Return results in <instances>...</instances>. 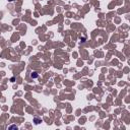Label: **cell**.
Returning a JSON list of instances; mask_svg holds the SVG:
<instances>
[{"instance_id": "obj_1", "label": "cell", "mask_w": 130, "mask_h": 130, "mask_svg": "<svg viewBox=\"0 0 130 130\" xmlns=\"http://www.w3.org/2000/svg\"><path fill=\"white\" fill-rule=\"evenodd\" d=\"M31 76H32V78H37L38 77V73L37 72H32L31 74Z\"/></svg>"}, {"instance_id": "obj_2", "label": "cell", "mask_w": 130, "mask_h": 130, "mask_svg": "<svg viewBox=\"0 0 130 130\" xmlns=\"http://www.w3.org/2000/svg\"><path fill=\"white\" fill-rule=\"evenodd\" d=\"M34 121H35V124H39V123L41 122V119H39V118H35V119H34Z\"/></svg>"}, {"instance_id": "obj_3", "label": "cell", "mask_w": 130, "mask_h": 130, "mask_svg": "<svg viewBox=\"0 0 130 130\" xmlns=\"http://www.w3.org/2000/svg\"><path fill=\"white\" fill-rule=\"evenodd\" d=\"M8 1H10V2H11V1H13V0H8Z\"/></svg>"}]
</instances>
